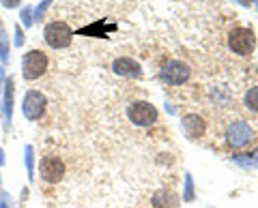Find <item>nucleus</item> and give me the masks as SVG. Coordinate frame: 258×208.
Segmentation results:
<instances>
[{"label":"nucleus","mask_w":258,"mask_h":208,"mask_svg":"<svg viewBox=\"0 0 258 208\" xmlns=\"http://www.w3.org/2000/svg\"><path fill=\"white\" fill-rule=\"evenodd\" d=\"M15 37H18V39H15V43H18V45H22V41H24V39H22V30H20V28L15 30Z\"/></svg>","instance_id":"18"},{"label":"nucleus","mask_w":258,"mask_h":208,"mask_svg":"<svg viewBox=\"0 0 258 208\" xmlns=\"http://www.w3.org/2000/svg\"><path fill=\"white\" fill-rule=\"evenodd\" d=\"M176 204H179V197L172 191H157L153 195V208H176Z\"/></svg>","instance_id":"11"},{"label":"nucleus","mask_w":258,"mask_h":208,"mask_svg":"<svg viewBox=\"0 0 258 208\" xmlns=\"http://www.w3.org/2000/svg\"><path fill=\"white\" fill-rule=\"evenodd\" d=\"M45 106H47V99L41 90H28L22 99V112L28 121H39V118H43Z\"/></svg>","instance_id":"7"},{"label":"nucleus","mask_w":258,"mask_h":208,"mask_svg":"<svg viewBox=\"0 0 258 208\" xmlns=\"http://www.w3.org/2000/svg\"><path fill=\"white\" fill-rule=\"evenodd\" d=\"M0 3H3L7 9H15V7H20L22 0H0Z\"/></svg>","instance_id":"15"},{"label":"nucleus","mask_w":258,"mask_h":208,"mask_svg":"<svg viewBox=\"0 0 258 208\" xmlns=\"http://www.w3.org/2000/svg\"><path fill=\"white\" fill-rule=\"evenodd\" d=\"M191 69L183 60H168L159 71V79L168 86H181L189 79Z\"/></svg>","instance_id":"6"},{"label":"nucleus","mask_w":258,"mask_h":208,"mask_svg":"<svg viewBox=\"0 0 258 208\" xmlns=\"http://www.w3.org/2000/svg\"><path fill=\"white\" fill-rule=\"evenodd\" d=\"M5 112H7V118L11 121V112H13V79L11 77L7 82V90H5Z\"/></svg>","instance_id":"13"},{"label":"nucleus","mask_w":258,"mask_h":208,"mask_svg":"<svg viewBox=\"0 0 258 208\" xmlns=\"http://www.w3.org/2000/svg\"><path fill=\"white\" fill-rule=\"evenodd\" d=\"M224 140L230 148H245L254 142V129L252 125L243 118H237V121H230L226 125V131H224Z\"/></svg>","instance_id":"1"},{"label":"nucleus","mask_w":258,"mask_h":208,"mask_svg":"<svg viewBox=\"0 0 258 208\" xmlns=\"http://www.w3.org/2000/svg\"><path fill=\"white\" fill-rule=\"evenodd\" d=\"M112 71H114L116 75H123V77H134V79L142 77V67L134 58H129V56H120V58H116L114 62H112Z\"/></svg>","instance_id":"10"},{"label":"nucleus","mask_w":258,"mask_h":208,"mask_svg":"<svg viewBox=\"0 0 258 208\" xmlns=\"http://www.w3.org/2000/svg\"><path fill=\"white\" fill-rule=\"evenodd\" d=\"M47 71V56L41 50H30L22 56V77L26 82L43 77Z\"/></svg>","instance_id":"4"},{"label":"nucleus","mask_w":258,"mask_h":208,"mask_svg":"<svg viewBox=\"0 0 258 208\" xmlns=\"http://www.w3.org/2000/svg\"><path fill=\"white\" fill-rule=\"evenodd\" d=\"M228 47L237 56H249L256 50V35L247 26H235L228 33Z\"/></svg>","instance_id":"3"},{"label":"nucleus","mask_w":258,"mask_h":208,"mask_svg":"<svg viewBox=\"0 0 258 208\" xmlns=\"http://www.w3.org/2000/svg\"><path fill=\"white\" fill-rule=\"evenodd\" d=\"M243 108L252 114H258V86L247 88L245 94H243Z\"/></svg>","instance_id":"12"},{"label":"nucleus","mask_w":258,"mask_h":208,"mask_svg":"<svg viewBox=\"0 0 258 208\" xmlns=\"http://www.w3.org/2000/svg\"><path fill=\"white\" fill-rule=\"evenodd\" d=\"M43 39L45 43L52 47V50H64L69 47L71 41H74V30L67 22H60V20H54L45 26L43 30Z\"/></svg>","instance_id":"2"},{"label":"nucleus","mask_w":258,"mask_h":208,"mask_svg":"<svg viewBox=\"0 0 258 208\" xmlns=\"http://www.w3.org/2000/svg\"><path fill=\"white\" fill-rule=\"evenodd\" d=\"M50 3H52V0H43V3L39 5V9H37V20H39V18H41V15H43V11L47 9V5H50Z\"/></svg>","instance_id":"16"},{"label":"nucleus","mask_w":258,"mask_h":208,"mask_svg":"<svg viewBox=\"0 0 258 208\" xmlns=\"http://www.w3.org/2000/svg\"><path fill=\"white\" fill-rule=\"evenodd\" d=\"M7 54H9V47H7L5 39L0 37V56H3V60H7V58H9V56H7Z\"/></svg>","instance_id":"14"},{"label":"nucleus","mask_w":258,"mask_h":208,"mask_svg":"<svg viewBox=\"0 0 258 208\" xmlns=\"http://www.w3.org/2000/svg\"><path fill=\"white\" fill-rule=\"evenodd\" d=\"M127 118L136 127H153L159 118V112L149 101H134L127 108Z\"/></svg>","instance_id":"5"},{"label":"nucleus","mask_w":258,"mask_h":208,"mask_svg":"<svg viewBox=\"0 0 258 208\" xmlns=\"http://www.w3.org/2000/svg\"><path fill=\"white\" fill-rule=\"evenodd\" d=\"M39 174H41V180L50 182V185H56L64 176V161L56 155L41 157V161H39Z\"/></svg>","instance_id":"8"},{"label":"nucleus","mask_w":258,"mask_h":208,"mask_svg":"<svg viewBox=\"0 0 258 208\" xmlns=\"http://www.w3.org/2000/svg\"><path fill=\"white\" fill-rule=\"evenodd\" d=\"M237 3H241L243 7H252V5H254V0H237Z\"/></svg>","instance_id":"19"},{"label":"nucleus","mask_w":258,"mask_h":208,"mask_svg":"<svg viewBox=\"0 0 258 208\" xmlns=\"http://www.w3.org/2000/svg\"><path fill=\"white\" fill-rule=\"evenodd\" d=\"M181 123H183V133H185V138H187V140H200L205 135V131H207L205 118L198 116V114L183 116Z\"/></svg>","instance_id":"9"},{"label":"nucleus","mask_w":258,"mask_h":208,"mask_svg":"<svg viewBox=\"0 0 258 208\" xmlns=\"http://www.w3.org/2000/svg\"><path fill=\"white\" fill-rule=\"evenodd\" d=\"M22 22L26 24V26H30L32 24V20H30V9H26V11H22Z\"/></svg>","instance_id":"17"}]
</instances>
